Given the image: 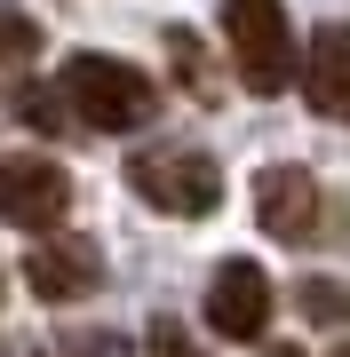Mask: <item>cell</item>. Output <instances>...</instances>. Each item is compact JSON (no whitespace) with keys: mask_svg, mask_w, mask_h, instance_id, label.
<instances>
[{"mask_svg":"<svg viewBox=\"0 0 350 357\" xmlns=\"http://www.w3.org/2000/svg\"><path fill=\"white\" fill-rule=\"evenodd\" d=\"M16 357H48V349H16Z\"/></svg>","mask_w":350,"mask_h":357,"instance_id":"2e32d148","label":"cell"},{"mask_svg":"<svg viewBox=\"0 0 350 357\" xmlns=\"http://www.w3.org/2000/svg\"><path fill=\"white\" fill-rule=\"evenodd\" d=\"M72 206V175L48 151H8L0 159V222L16 230H56Z\"/></svg>","mask_w":350,"mask_h":357,"instance_id":"277c9868","label":"cell"},{"mask_svg":"<svg viewBox=\"0 0 350 357\" xmlns=\"http://www.w3.org/2000/svg\"><path fill=\"white\" fill-rule=\"evenodd\" d=\"M168 56H175V72H183V88H191V103H223V79L207 64V48H199V32H168Z\"/></svg>","mask_w":350,"mask_h":357,"instance_id":"9c48e42d","label":"cell"},{"mask_svg":"<svg viewBox=\"0 0 350 357\" xmlns=\"http://www.w3.org/2000/svg\"><path fill=\"white\" fill-rule=\"evenodd\" d=\"M40 56V24L24 8H8V0H0V64H32Z\"/></svg>","mask_w":350,"mask_h":357,"instance_id":"30bf717a","label":"cell"},{"mask_svg":"<svg viewBox=\"0 0 350 357\" xmlns=\"http://www.w3.org/2000/svg\"><path fill=\"white\" fill-rule=\"evenodd\" d=\"M223 40L247 96H279L295 79V24L279 0H223Z\"/></svg>","mask_w":350,"mask_h":357,"instance_id":"7a4b0ae2","label":"cell"},{"mask_svg":"<svg viewBox=\"0 0 350 357\" xmlns=\"http://www.w3.org/2000/svg\"><path fill=\"white\" fill-rule=\"evenodd\" d=\"M295 302H302V318H311V326H342V286H335V278H302Z\"/></svg>","mask_w":350,"mask_h":357,"instance_id":"8fae6325","label":"cell"},{"mask_svg":"<svg viewBox=\"0 0 350 357\" xmlns=\"http://www.w3.org/2000/svg\"><path fill=\"white\" fill-rule=\"evenodd\" d=\"M128 191H136L143 206H159V215L199 222V215L223 206V167H215L207 151H183V143H152V151L128 159Z\"/></svg>","mask_w":350,"mask_h":357,"instance_id":"3957f363","label":"cell"},{"mask_svg":"<svg viewBox=\"0 0 350 357\" xmlns=\"http://www.w3.org/2000/svg\"><path fill=\"white\" fill-rule=\"evenodd\" d=\"M263 357H311V349H302V342H295V349H263Z\"/></svg>","mask_w":350,"mask_h":357,"instance_id":"9a60e30c","label":"cell"},{"mask_svg":"<svg viewBox=\"0 0 350 357\" xmlns=\"http://www.w3.org/2000/svg\"><path fill=\"white\" fill-rule=\"evenodd\" d=\"M16 119H24V128H40V135H56V128H64V96H48V88H16Z\"/></svg>","mask_w":350,"mask_h":357,"instance_id":"7c38bea8","label":"cell"},{"mask_svg":"<svg viewBox=\"0 0 350 357\" xmlns=\"http://www.w3.org/2000/svg\"><path fill=\"white\" fill-rule=\"evenodd\" d=\"M255 222L271 230L279 246L319 238V175L311 167H263L255 175Z\"/></svg>","mask_w":350,"mask_h":357,"instance_id":"5b68a950","label":"cell"},{"mask_svg":"<svg viewBox=\"0 0 350 357\" xmlns=\"http://www.w3.org/2000/svg\"><path fill=\"white\" fill-rule=\"evenodd\" d=\"M143 357H199L191 333H183L175 318H152V333H143Z\"/></svg>","mask_w":350,"mask_h":357,"instance_id":"4fadbf2b","label":"cell"},{"mask_svg":"<svg viewBox=\"0 0 350 357\" xmlns=\"http://www.w3.org/2000/svg\"><path fill=\"white\" fill-rule=\"evenodd\" d=\"M302 103L319 119H342L350 112V32L342 24H319L311 32V56H302Z\"/></svg>","mask_w":350,"mask_h":357,"instance_id":"ba28073f","label":"cell"},{"mask_svg":"<svg viewBox=\"0 0 350 357\" xmlns=\"http://www.w3.org/2000/svg\"><path fill=\"white\" fill-rule=\"evenodd\" d=\"M64 103H72L80 128H96V135H128V128H143V119L159 112V88L128 64V56H96V48H80V56H64Z\"/></svg>","mask_w":350,"mask_h":357,"instance_id":"6da1fadb","label":"cell"},{"mask_svg":"<svg viewBox=\"0 0 350 357\" xmlns=\"http://www.w3.org/2000/svg\"><path fill=\"white\" fill-rule=\"evenodd\" d=\"M24 286L40 302H88L96 286H104V255H96V238H40L24 255Z\"/></svg>","mask_w":350,"mask_h":357,"instance_id":"8992f818","label":"cell"},{"mask_svg":"<svg viewBox=\"0 0 350 357\" xmlns=\"http://www.w3.org/2000/svg\"><path fill=\"white\" fill-rule=\"evenodd\" d=\"M72 349H80V357H128V342H119V333H80Z\"/></svg>","mask_w":350,"mask_h":357,"instance_id":"5bb4252c","label":"cell"},{"mask_svg":"<svg viewBox=\"0 0 350 357\" xmlns=\"http://www.w3.org/2000/svg\"><path fill=\"white\" fill-rule=\"evenodd\" d=\"M263 326H271V278L255 262H223L207 278V333H223V342H263Z\"/></svg>","mask_w":350,"mask_h":357,"instance_id":"52a82bcc","label":"cell"}]
</instances>
